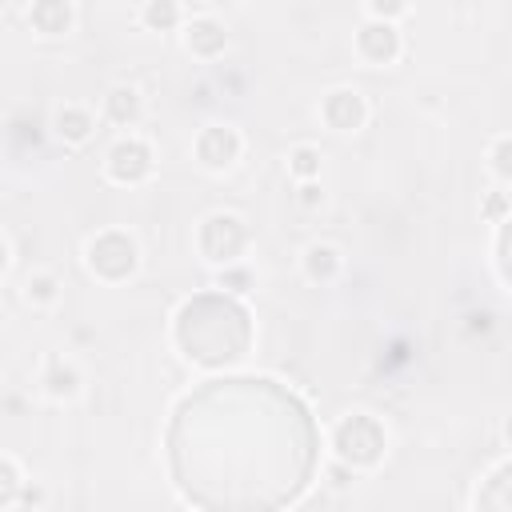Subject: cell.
Masks as SVG:
<instances>
[{"instance_id": "d6986e66", "label": "cell", "mask_w": 512, "mask_h": 512, "mask_svg": "<svg viewBox=\"0 0 512 512\" xmlns=\"http://www.w3.org/2000/svg\"><path fill=\"white\" fill-rule=\"evenodd\" d=\"M508 152H512V136L500 132V136L492 140V172H496V184H500V188L512 180V160H508Z\"/></svg>"}, {"instance_id": "d4e9b609", "label": "cell", "mask_w": 512, "mask_h": 512, "mask_svg": "<svg viewBox=\"0 0 512 512\" xmlns=\"http://www.w3.org/2000/svg\"><path fill=\"white\" fill-rule=\"evenodd\" d=\"M4 268H8V240L0 236V276H4Z\"/></svg>"}, {"instance_id": "7c38bea8", "label": "cell", "mask_w": 512, "mask_h": 512, "mask_svg": "<svg viewBox=\"0 0 512 512\" xmlns=\"http://www.w3.org/2000/svg\"><path fill=\"white\" fill-rule=\"evenodd\" d=\"M28 24L40 32V36H64L72 32L76 24V8L68 0H36L28 8Z\"/></svg>"}, {"instance_id": "484cf974", "label": "cell", "mask_w": 512, "mask_h": 512, "mask_svg": "<svg viewBox=\"0 0 512 512\" xmlns=\"http://www.w3.org/2000/svg\"><path fill=\"white\" fill-rule=\"evenodd\" d=\"M4 512H40V508H28V504H20V500H16V504H12V508H4Z\"/></svg>"}, {"instance_id": "5bb4252c", "label": "cell", "mask_w": 512, "mask_h": 512, "mask_svg": "<svg viewBox=\"0 0 512 512\" xmlns=\"http://www.w3.org/2000/svg\"><path fill=\"white\" fill-rule=\"evenodd\" d=\"M184 16H188V8L176 4V0H148L140 8V24L152 28V32H172V28L184 24Z\"/></svg>"}, {"instance_id": "44dd1931", "label": "cell", "mask_w": 512, "mask_h": 512, "mask_svg": "<svg viewBox=\"0 0 512 512\" xmlns=\"http://www.w3.org/2000/svg\"><path fill=\"white\" fill-rule=\"evenodd\" d=\"M492 264H496V280L508 284V220L496 224V256H492Z\"/></svg>"}, {"instance_id": "8fae6325", "label": "cell", "mask_w": 512, "mask_h": 512, "mask_svg": "<svg viewBox=\"0 0 512 512\" xmlns=\"http://www.w3.org/2000/svg\"><path fill=\"white\" fill-rule=\"evenodd\" d=\"M52 128H56V136H60L64 144H88L92 132H96V112H92L88 104L68 100V104H60V108L52 112Z\"/></svg>"}, {"instance_id": "e0dca14e", "label": "cell", "mask_w": 512, "mask_h": 512, "mask_svg": "<svg viewBox=\"0 0 512 512\" xmlns=\"http://www.w3.org/2000/svg\"><path fill=\"white\" fill-rule=\"evenodd\" d=\"M20 488H24V476H20L16 460L12 456H0V512L20 500Z\"/></svg>"}, {"instance_id": "9c48e42d", "label": "cell", "mask_w": 512, "mask_h": 512, "mask_svg": "<svg viewBox=\"0 0 512 512\" xmlns=\"http://www.w3.org/2000/svg\"><path fill=\"white\" fill-rule=\"evenodd\" d=\"M300 268L312 284H332L340 272H344V252L332 244V240H312L304 252H300Z\"/></svg>"}, {"instance_id": "9a60e30c", "label": "cell", "mask_w": 512, "mask_h": 512, "mask_svg": "<svg viewBox=\"0 0 512 512\" xmlns=\"http://www.w3.org/2000/svg\"><path fill=\"white\" fill-rule=\"evenodd\" d=\"M320 160H324V152L316 148V144H292L288 148V176L292 180H320Z\"/></svg>"}, {"instance_id": "603a6c76", "label": "cell", "mask_w": 512, "mask_h": 512, "mask_svg": "<svg viewBox=\"0 0 512 512\" xmlns=\"http://www.w3.org/2000/svg\"><path fill=\"white\" fill-rule=\"evenodd\" d=\"M504 208H508V196H504V188H496L492 192V200H488V216L496 220V224H504L508 216H504Z\"/></svg>"}, {"instance_id": "ac0fdd59", "label": "cell", "mask_w": 512, "mask_h": 512, "mask_svg": "<svg viewBox=\"0 0 512 512\" xmlns=\"http://www.w3.org/2000/svg\"><path fill=\"white\" fill-rule=\"evenodd\" d=\"M216 284H220V292L228 288V292H236V296H244L252 284H256V272L248 268V264H228V268H220V276H216Z\"/></svg>"}, {"instance_id": "ffe728a7", "label": "cell", "mask_w": 512, "mask_h": 512, "mask_svg": "<svg viewBox=\"0 0 512 512\" xmlns=\"http://www.w3.org/2000/svg\"><path fill=\"white\" fill-rule=\"evenodd\" d=\"M364 16L368 20H376V24H392V20H400V16H408V4L404 0H372V4H364Z\"/></svg>"}, {"instance_id": "52a82bcc", "label": "cell", "mask_w": 512, "mask_h": 512, "mask_svg": "<svg viewBox=\"0 0 512 512\" xmlns=\"http://www.w3.org/2000/svg\"><path fill=\"white\" fill-rule=\"evenodd\" d=\"M404 52V40H400V28L396 24H376V20H364L356 28V56L372 68H388L396 64Z\"/></svg>"}, {"instance_id": "6da1fadb", "label": "cell", "mask_w": 512, "mask_h": 512, "mask_svg": "<svg viewBox=\"0 0 512 512\" xmlns=\"http://www.w3.org/2000/svg\"><path fill=\"white\" fill-rule=\"evenodd\" d=\"M388 432L372 412H348L332 424V456L352 472H368L384 460Z\"/></svg>"}, {"instance_id": "7a4b0ae2", "label": "cell", "mask_w": 512, "mask_h": 512, "mask_svg": "<svg viewBox=\"0 0 512 512\" xmlns=\"http://www.w3.org/2000/svg\"><path fill=\"white\" fill-rule=\"evenodd\" d=\"M248 244H252V232H248L244 216H236V212H208L200 220V228H196L200 256L208 264H220V268L240 264V256L248 252Z\"/></svg>"}, {"instance_id": "3957f363", "label": "cell", "mask_w": 512, "mask_h": 512, "mask_svg": "<svg viewBox=\"0 0 512 512\" xmlns=\"http://www.w3.org/2000/svg\"><path fill=\"white\" fill-rule=\"evenodd\" d=\"M84 264L96 280H108V284H120L128 276H136L140 268V248L128 232L120 228H104L96 232L88 244H84Z\"/></svg>"}, {"instance_id": "277c9868", "label": "cell", "mask_w": 512, "mask_h": 512, "mask_svg": "<svg viewBox=\"0 0 512 512\" xmlns=\"http://www.w3.org/2000/svg\"><path fill=\"white\" fill-rule=\"evenodd\" d=\"M156 168V152L144 136L124 132L120 140H112V148L104 152V172L112 184H144Z\"/></svg>"}, {"instance_id": "cb8c5ba5", "label": "cell", "mask_w": 512, "mask_h": 512, "mask_svg": "<svg viewBox=\"0 0 512 512\" xmlns=\"http://www.w3.org/2000/svg\"><path fill=\"white\" fill-rule=\"evenodd\" d=\"M352 476H356L352 468H344V464H332V484H336V488H348V484H352Z\"/></svg>"}, {"instance_id": "8992f818", "label": "cell", "mask_w": 512, "mask_h": 512, "mask_svg": "<svg viewBox=\"0 0 512 512\" xmlns=\"http://www.w3.org/2000/svg\"><path fill=\"white\" fill-rule=\"evenodd\" d=\"M320 120H324L332 132H360V128L368 124V100H364V92H360V88H348V84L324 92V100H320Z\"/></svg>"}, {"instance_id": "5b68a950", "label": "cell", "mask_w": 512, "mask_h": 512, "mask_svg": "<svg viewBox=\"0 0 512 512\" xmlns=\"http://www.w3.org/2000/svg\"><path fill=\"white\" fill-rule=\"evenodd\" d=\"M192 152H196L200 168H208V172H228V168L240 160V152H244V136H240V128H232V124H208V128L196 132Z\"/></svg>"}, {"instance_id": "ba28073f", "label": "cell", "mask_w": 512, "mask_h": 512, "mask_svg": "<svg viewBox=\"0 0 512 512\" xmlns=\"http://www.w3.org/2000/svg\"><path fill=\"white\" fill-rule=\"evenodd\" d=\"M184 48L200 60H216L224 48H228V28L212 16V12H200L184 24Z\"/></svg>"}, {"instance_id": "2e32d148", "label": "cell", "mask_w": 512, "mask_h": 512, "mask_svg": "<svg viewBox=\"0 0 512 512\" xmlns=\"http://www.w3.org/2000/svg\"><path fill=\"white\" fill-rule=\"evenodd\" d=\"M60 288H64V284H60L56 272H32L28 284H24V300H28L32 308H56Z\"/></svg>"}, {"instance_id": "7402d4cb", "label": "cell", "mask_w": 512, "mask_h": 512, "mask_svg": "<svg viewBox=\"0 0 512 512\" xmlns=\"http://www.w3.org/2000/svg\"><path fill=\"white\" fill-rule=\"evenodd\" d=\"M296 200H300L304 208H320V204H324V184H320V180H304V184L296 188Z\"/></svg>"}, {"instance_id": "4fadbf2b", "label": "cell", "mask_w": 512, "mask_h": 512, "mask_svg": "<svg viewBox=\"0 0 512 512\" xmlns=\"http://www.w3.org/2000/svg\"><path fill=\"white\" fill-rule=\"evenodd\" d=\"M80 384H84V372H80L76 360H68V356H52L48 360V368H44V392L52 400H72L80 392Z\"/></svg>"}, {"instance_id": "30bf717a", "label": "cell", "mask_w": 512, "mask_h": 512, "mask_svg": "<svg viewBox=\"0 0 512 512\" xmlns=\"http://www.w3.org/2000/svg\"><path fill=\"white\" fill-rule=\"evenodd\" d=\"M144 116V96L136 84H112L104 92V120L116 128H136Z\"/></svg>"}]
</instances>
